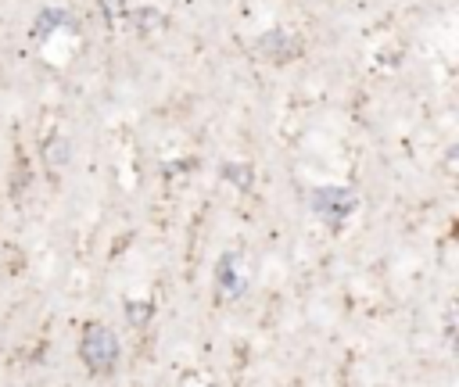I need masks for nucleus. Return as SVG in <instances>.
Segmentation results:
<instances>
[{
    "label": "nucleus",
    "mask_w": 459,
    "mask_h": 387,
    "mask_svg": "<svg viewBox=\"0 0 459 387\" xmlns=\"http://www.w3.org/2000/svg\"><path fill=\"white\" fill-rule=\"evenodd\" d=\"M79 355H82V362H86L90 373L104 376V373H111L115 362H118V337H115L104 322H90V326L82 330Z\"/></svg>",
    "instance_id": "f257e3e1"
},
{
    "label": "nucleus",
    "mask_w": 459,
    "mask_h": 387,
    "mask_svg": "<svg viewBox=\"0 0 459 387\" xmlns=\"http://www.w3.org/2000/svg\"><path fill=\"white\" fill-rule=\"evenodd\" d=\"M355 208H359L355 190H344V186H319V190L312 194V211H316V219H323L330 229H337Z\"/></svg>",
    "instance_id": "f03ea898"
},
{
    "label": "nucleus",
    "mask_w": 459,
    "mask_h": 387,
    "mask_svg": "<svg viewBox=\"0 0 459 387\" xmlns=\"http://www.w3.org/2000/svg\"><path fill=\"white\" fill-rule=\"evenodd\" d=\"M215 287L222 297H240L247 290V265L237 251H226L215 265Z\"/></svg>",
    "instance_id": "7ed1b4c3"
},
{
    "label": "nucleus",
    "mask_w": 459,
    "mask_h": 387,
    "mask_svg": "<svg viewBox=\"0 0 459 387\" xmlns=\"http://www.w3.org/2000/svg\"><path fill=\"white\" fill-rule=\"evenodd\" d=\"M126 315L133 326H143L151 319V301H126Z\"/></svg>",
    "instance_id": "20e7f679"
},
{
    "label": "nucleus",
    "mask_w": 459,
    "mask_h": 387,
    "mask_svg": "<svg viewBox=\"0 0 459 387\" xmlns=\"http://www.w3.org/2000/svg\"><path fill=\"white\" fill-rule=\"evenodd\" d=\"M104 4H108V7H104V11H108V18H111V22H115V18H122V14H126V0H104Z\"/></svg>",
    "instance_id": "39448f33"
}]
</instances>
